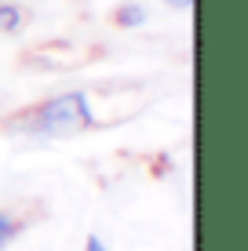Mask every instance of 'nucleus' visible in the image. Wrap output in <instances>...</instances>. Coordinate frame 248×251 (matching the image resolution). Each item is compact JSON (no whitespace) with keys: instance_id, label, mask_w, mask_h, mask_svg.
<instances>
[{"instance_id":"1","label":"nucleus","mask_w":248,"mask_h":251,"mask_svg":"<svg viewBox=\"0 0 248 251\" xmlns=\"http://www.w3.org/2000/svg\"><path fill=\"white\" fill-rule=\"evenodd\" d=\"M95 124V113L88 106V95L84 91H66V95H55V99L40 102V106L26 109L22 117L11 120V127H19L26 135H48V138H66V135H77L84 127Z\"/></svg>"},{"instance_id":"2","label":"nucleus","mask_w":248,"mask_h":251,"mask_svg":"<svg viewBox=\"0 0 248 251\" xmlns=\"http://www.w3.org/2000/svg\"><path fill=\"white\" fill-rule=\"evenodd\" d=\"M113 22L124 25V29H132V25H142V22H146V7H142V4H121V7L113 11Z\"/></svg>"},{"instance_id":"3","label":"nucleus","mask_w":248,"mask_h":251,"mask_svg":"<svg viewBox=\"0 0 248 251\" xmlns=\"http://www.w3.org/2000/svg\"><path fill=\"white\" fill-rule=\"evenodd\" d=\"M19 25H22V7L0 0V33H15Z\"/></svg>"},{"instance_id":"4","label":"nucleus","mask_w":248,"mask_h":251,"mask_svg":"<svg viewBox=\"0 0 248 251\" xmlns=\"http://www.w3.org/2000/svg\"><path fill=\"white\" fill-rule=\"evenodd\" d=\"M15 237H19V222H15V219H7V215L0 211V248H7Z\"/></svg>"},{"instance_id":"5","label":"nucleus","mask_w":248,"mask_h":251,"mask_svg":"<svg viewBox=\"0 0 248 251\" xmlns=\"http://www.w3.org/2000/svg\"><path fill=\"white\" fill-rule=\"evenodd\" d=\"M168 7H179V11H183V7H193V0H165Z\"/></svg>"},{"instance_id":"6","label":"nucleus","mask_w":248,"mask_h":251,"mask_svg":"<svg viewBox=\"0 0 248 251\" xmlns=\"http://www.w3.org/2000/svg\"><path fill=\"white\" fill-rule=\"evenodd\" d=\"M88 251H106V248H102L99 237H88Z\"/></svg>"}]
</instances>
